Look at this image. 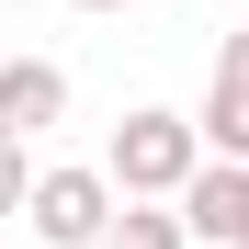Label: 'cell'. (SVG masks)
Segmentation results:
<instances>
[{
    "label": "cell",
    "mask_w": 249,
    "mask_h": 249,
    "mask_svg": "<svg viewBox=\"0 0 249 249\" xmlns=\"http://www.w3.org/2000/svg\"><path fill=\"white\" fill-rule=\"evenodd\" d=\"M102 170H113V193H124V204H181V181L204 170V124H193V113H159V102H136V113L113 124Z\"/></svg>",
    "instance_id": "6da1fadb"
},
{
    "label": "cell",
    "mask_w": 249,
    "mask_h": 249,
    "mask_svg": "<svg viewBox=\"0 0 249 249\" xmlns=\"http://www.w3.org/2000/svg\"><path fill=\"white\" fill-rule=\"evenodd\" d=\"M34 238L46 249H102L113 238V215H124V193H113V170H34Z\"/></svg>",
    "instance_id": "7a4b0ae2"
},
{
    "label": "cell",
    "mask_w": 249,
    "mask_h": 249,
    "mask_svg": "<svg viewBox=\"0 0 249 249\" xmlns=\"http://www.w3.org/2000/svg\"><path fill=\"white\" fill-rule=\"evenodd\" d=\"M181 227L215 238V249H249V170L238 159H204V170L181 181Z\"/></svg>",
    "instance_id": "3957f363"
},
{
    "label": "cell",
    "mask_w": 249,
    "mask_h": 249,
    "mask_svg": "<svg viewBox=\"0 0 249 249\" xmlns=\"http://www.w3.org/2000/svg\"><path fill=\"white\" fill-rule=\"evenodd\" d=\"M68 113V68L57 57H0V136H46Z\"/></svg>",
    "instance_id": "277c9868"
},
{
    "label": "cell",
    "mask_w": 249,
    "mask_h": 249,
    "mask_svg": "<svg viewBox=\"0 0 249 249\" xmlns=\"http://www.w3.org/2000/svg\"><path fill=\"white\" fill-rule=\"evenodd\" d=\"M193 124H204V147H215V159H238V170H249V79H215Z\"/></svg>",
    "instance_id": "5b68a950"
},
{
    "label": "cell",
    "mask_w": 249,
    "mask_h": 249,
    "mask_svg": "<svg viewBox=\"0 0 249 249\" xmlns=\"http://www.w3.org/2000/svg\"><path fill=\"white\" fill-rule=\"evenodd\" d=\"M102 249H193V227H181V204H124Z\"/></svg>",
    "instance_id": "8992f818"
},
{
    "label": "cell",
    "mask_w": 249,
    "mask_h": 249,
    "mask_svg": "<svg viewBox=\"0 0 249 249\" xmlns=\"http://www.w3.org/2000/svg\"><path fill=\"white\" fill-rule=\"evenodd\" d=\"M34 204V159H23V136H0V215H23Z\"/></svg>",
    "instance_id": "52a82bcc"
},
{
    "label": "cell",
    "mask_w": 249,
    "mask_h": 249,
    "mask_svg": "<svg viewBox=\"0 0 249 249\" xmlns=\"http://www.w3.org/2000/svg\"><path fill=\"white\" fill-rule=\"evenodd\" d=\"M215 79H249V23H238L227 46H215Z\"/></svg>",
    "instance_id": "ba28073f"
},
{
    "label": "cell",
    "mask_w": 249,
    "mask_h": 249,
    "mask_svg": "<svg viewBox=\"0 0 249 249\" xmlns=\"http://www.w3.org/2000/svg\"><path fill=\"white\" fill-rule=\"evenodd\" d=\"M68 12H136V0H68Z\"/></svg>",
    "instance_id": "9c48e42d"
}]
</instances>
